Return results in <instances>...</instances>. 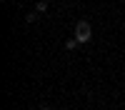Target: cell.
<instances>
[{"mask_svg": "<svg viewBox=\"0 0 125 110\" xmlns=\"http://www.w3.org/2000/svg\"><path fill=\"white\" fill-rule=\"evenodd\" d=\"M90 38H93V28L88 20H78L75 23V40L78 43H90Z\"/></svg>", "mask_w": 125, "mask_h": 110, "instance_id": "6da1fadb", "label": "cell"}, {"mask_svg": "<svg viewBox=\"0 0 125 110\" xmlns=\"http://www.w3.org/2000/svg\"><path fill=\"white\" fill-rule=\"evenodd\" d=\"M35 13H38V15H40V13H48V3H45V0L35 3Z\"/></svg>", "mask_w": 125, "mask_h": 110, "instance_id": "7a4b0ae2", "label": "cell"}, {"mask_svg": "<svg viewBox=\"0 0 125 110\" xmlns=\"http://www.w3.org/2000/svg\"><path fill=\"white\" fill-rule=\"evenodd\" d=\"M78 45H80V43H78L75 38H70V40H65V50H75Z\"/></svg>", "mask_w": 125, "mask_h": 110, "instance_id": "3957f363", "label": "cell"}, {"mask_svg": "<svg viewBox=\"0 0 125 110\" xmlns=\"http://www.w3.org/2000/svg\"><path fill=\"white\" fill-rule=\"evenodd\" d=\"M25 20H28V23H35V20H38V13H35V10H33V13H28Z\"/></svg>", "mask_w": 125, "mask_h": 110, "instance_id": "277c9868", "label": "cell"}, {"mask_svg": "<svg viewBox=\"0 0 125 110\" xmlns=\"http://www.w3.org/2000/svg\"><path fill=\"white\" fill-rule=\"evenodd\" d=\"M40 110H50V108H48V105H43V108H40Z\"/></svg>", "mask_w": 125, "mask_h": 110, "instance_id": "5b68a950", "label": "cell"}]
</instances>
